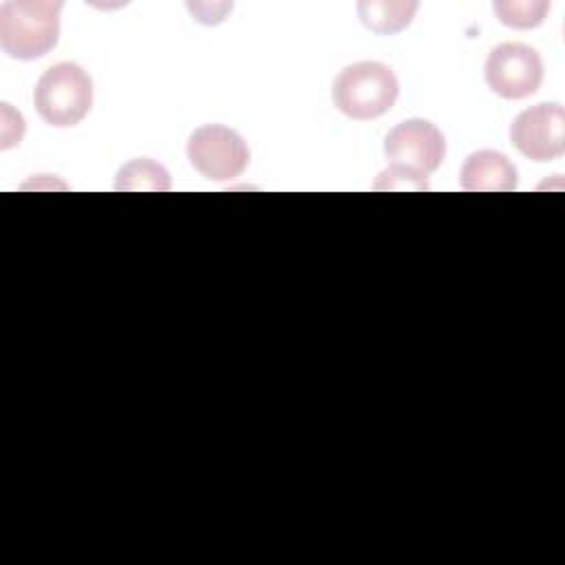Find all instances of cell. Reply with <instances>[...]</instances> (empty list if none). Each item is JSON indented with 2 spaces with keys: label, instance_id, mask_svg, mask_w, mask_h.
Segmentation results:
<instances>
[{
  "label": "cell",
  "instance_id": "cell-1",
  "mask_svg": "<svg viewBox=\"0 0 565 565\" xmlns=\"http://www.w3.org/2000/svg\"><path fill=\"white\" fill-rule=\"evenodd\" d=\"M60 0H9L0 7V46L13 60L46 55L60 38Z\"/></svg>",
  "mask_w": 565,
  "mask_h": 565
},
{
  "label": "cell",
  "instance_id": "cell-2",
  "mask_svg": "<svg viewBox=\"0 0 565 565\" xmlns=\"http://www.w3.org/2000/svg\"><path fill=\"white\" fill-rule=\"evenodd\" d=\"M399 93L395 73L382 62H355L333 82V104L351 119L369 121L393 108Z\"/></svg>",
  "mask_w": 565,
  "mask_h": 565
},
{
  "label": "cell",
  "instance_id": "cell-3",
  "mask_svg": "<svg viewBox=\"0 0 565 565\" xmlns=\"http://www.w3.org/2000/svg\"><path fill=\"white\" fill-rule=\"evenodd\" d=\"M33 104L46 124L55 128L75 126L93 106V82L75 62L53 64L38 79Z\"/></svg>",
  "mask_w": 565,
  "mask_h": 565
},
{
  "label": "cell",
  "instance_id": "cell-4",
  "mask_svg": "<svg viewBox=\"0 0 565 565\" xmlns=\"http://www.w3.org/2000/svg\"><path fill=\"white\" fill-rule=\"evenodd\" d=\"M384 154L391 161V168L426 181V177L441 166L446 141L435 124L426 119H406L386 135Z\"/></svg>",
  "mask_w": 565,
  "mask_h": 565
},
{
  "label": "cell",
  "instance_id": "cell-5",
  "mask_svg": "<svg viewBox=\"0 0 565 565\" xmlns=\"http://www.w3.org/2000/svg\"><path fill=\"white\" fill-rule=\"evenodd\" d=\"M188 159L205 179L227 181L245 172L249 150L236 130L221 124H207L190 135Z\"/></svg>",
  "mask_w": 565,
  "mask_h": 565
},
{
  "label": "cell",
  "instance_id": "cell-6",
  "mask_svg": "<svg viewBox=\"0 0 565 565\" xmlns=\"http://www.w3.org/2000/svg\"><path fill=\"white\" fill-rule=\"evenodd\" d=\"M483 71L490 90L505 99L534 95L543 82L541 55L532 46L519 42H503L494 46Z\"/></svg>",
  "mask_w": 565,
  "mask_h": 565
},
{
  "label": "cell",
  "instance_id": "cell-7",
  "mask_svg": "<svg viewBox=\"0 0 565 565\" xmlns=\"http://www.w3.org/2000/svg\"><path fill=\"white\" fill-rule=\"evenodd\" d=\"M514 148L532 161H552L565 152V110L558 104H536L519 113L510 128Z\"/></svg>",
  "mask_w": 565,
  "mask_h": 565
},
{
  "label": "cell",
  "instance_id": "cell-8",
  "mask_svg": "<svg viewBox=\"0 0 565 565\" xmlns=\"http://www.w3.org/2000/svg\"><path fill=\"white\" fill-rule=\"evenodd\" d=\"M461 188L468 192H510L516 188V168L503 152L477 150L463 161Z\"/></svg>",
  "mask_w": 565,
  "mask_h": 565
},
{
  "label": "cell",
  "instance_id": "cell-9",
  "mask_svg": "<svg viewBox=\"0 0 565 565\" xmlns=\"http://www.w3.org/2000/svg\"><path fill=\"white\" fill-rule=\"evenodd\" d=\"M417 2H358L362 22L375 33H397L411 24Z\"/></svg>",
  "mask_w": 565,
  "mask_h": 565
},
{
  "label": "cell",
  "instance_id": "cell-10",
  "mask_svg": "<svg viewBox=\"0 0 565 565\" xmlns=\"http://www.w3.org/2000/svg\"><path fill=\"white\" fill-rule=\"evenodd\" d=\"M117 190H170V174L161 163H154L152 159H135L126 163L115 179Z\"/></svg>",
  "mask_w": 565,
  "mask_h": 565
},
{
  "label": "cell",
  "instance_id": "cell-11",
  "mask_svg": "<svg viewBox=\"0 0 565 565\" xmlns=\"http://www.w3.org/2000/svg\"><path fill=\"white\" fill-rule=\"evenodd\" d=\"M550 4L543 0L532 2H494L499 20L512 29H532L543 22Z\"/></svg>",
  "mask_w": 565,
  "mask_h": 565
},
{
  "label": "cell",
  "instance_id": "cell-12",
  "mask_svg": "<svg viewBox=\"0 0 565 565\" xmlns=\"http://www.w3.org/2000/svg\"><path fill=\"white\" fill-rule=\"evenodd\" d=\"M426 190L428 183L422 181V179H415L411 177L408 172L404 170H397V168H388L380 174L377 183H375V190Z\"/></svg>",
  "mask_w": 565,
  "mask_h": 565
}]
</instances>
